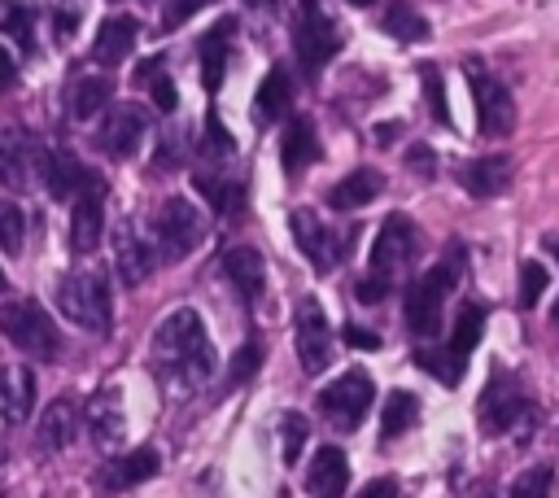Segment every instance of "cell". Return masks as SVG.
<instances>
[{"label":"cell","mask_w":559,"mask_h":498,"mask_svg":"<svg viewBox=\"0 0 559 498\" xmlns=\"http://www.w3.org/2000/svg\"><path fill=\"white\" fill-rule=\"evenodd\" d=\"M0 332H4L9 345H17V349L31 354V358H52V354L61 349V336H57L48 310H44L39 301H31V297L9 301V306L0 310Z\"/></svg>","instance_id":"obj_3"},{"label":"cell","mask_w":559,"mask_h":498,"mask_svg":"<svg viewBox=\"0 0 559 498\" xmlns=\"http://www.w3.org/2000/svg\"><path fill=\"white\" fill-rule=\"evenodd\" d=\"M39 162H44V153H35L22 131H4V135H0V179H4V183L22 188Z\"/></svg>","instance_id":"obj_23"},{"label":"cell","mask_w":559,"mask_h":498,"mask_svg":"<svg viewBox=\"0 0 559 498\" xmlns=\"http://www.w3.org/2000/svg\"><path fill=\"white\" fill-rule=\"evenodd\" d=\"M454 280H459V258H445V262H437L432 271H424L411 284V293H406V328L415 336H432L441 328V301L454 288Z\"/></svg>","instance_id":"obj_4"},{"label":"cell","mask_w":559,"mask_h":498,"mask_svg":"<svg viewBox=\"0 0 559 498\" xmlns=\"http://www.w3.org/2000/svg\"><path fill=\"white\" fill-rule=\"evenodd\" d=\"M223 275L236 284V293H240L245 301H253V297L262 293V284H266L262 253H258L253 245H236V249H227V253H223Z\"/></svg>","instance_id":"obj_20"},{"label":"cell","mask_w":559,"mask_h":498,"mask_svg":"<svg viewBox=\"0 0 559 498\" xmlns=\"http://www.w3.org/2000/svg\"><path fill=\"white\" fill-rule=\"evenodd\" d=\"M354 293H358V301H380V297L389 293V275H376V271H371L367 280H358Z\"/></svg>","instance_id":"obj_47"},{"label":"cell","mask_w":559,"mask_h":498,"mask_svg":"<svg viewBox=\"0 0 559 498\" xmlns=\"http://www.w3.org/2000/svg\"><path fill=\"white\" fill-rule=\"evenodd\" d=\"M384 31L393 35V39H424L428 35V22L419 17V9H411L406 0H393L389 9H384Z\"/></svg>","instance_id":"obj_34"},{"label":"cell","mask_w":559,"mask_h":498,"mask_svg":"<svg viewBox=\"0 0 559 498\" xmlns=\"http://www.w3.org/2000/svg\"><path fill=\"white\" fill-rule=\"evenodd\" d=\"M542 293H546V271H542V262H524V266H520V306H524V310L537 306Z\"/></svg>","instance_id":"obj_42"},{"label":"cell","mask_w":559,"mask_h":498,"mask_svg":"<svg viewBox=\"0 0 559 498\" xmlns=\"http://www.w3.org/2000/svg\"><path fill=\"white\" fill-rule=\"evenodd\" d=\"M74 22H79V13H74V4H61V9H57V35L66 39V35L74 31Z\"/></svg>","instance_id":"obj_51"},{"label":"cell","mask_w":559,"mask_h":498,"mask_svg":"<svg viewBox=\"0 0 559 498\" xmlns=\"http://www.w3.org/2000/svg\"><path fill=\"white\" fill-rule=\"evenodd\" d=\"M201 232H205V223H201L197 205L183 201V197H166V201L157 205V214H153V240H157L153 249H157L162 258H170V262L188 258V253L201 245Z\"/></svg>","instance_id":"obj_5"},{"label":"cell","mask_w":559,"mask_h":498,"mask_svg":"<svg viewBox=\"0 0 559 498\" xmlns=\"http://www.w3.org/2000/svg\"><path fill=\"white\" fill-rule=\"evenodd\" d=\"M87 432L96 446H118L122 432H127V419H122V398L118 389H100L92 402H87Z\"/></svg>","instance_id":"obj_17"},{"label":"cell","mask_w":559,"mask_h":498,"mask_svg":"<svg viewBox=\"0 0 559 498\" xmlns=\"http://www.w3.org/2000/svg\"><path fill=\"white\" fill-rule=\"evenodd\" d=\"M109 96H114L109 74H79V79L70 83V92H66V100H70V118H92V114H100Z\"/></svg>","instance_id":"obj_28"},{"label":"cell","mask_w":559,"mask_h":498,"mask_svg":"<svg viewBox=\"0 0 559 498\" xmlns=\"http://www.w3.org/2000/svg\"><path fill=\"white\" fill-rule=\"evenodd\" d=\"M415 249H419V232H415V223H411L406 214H389L384 227L376 232V245H371V271H376V275H389L393 266L411 262Z\"/></svg>","instance_id":"obj_9"},{"label":"cell","mask_w":559,"mask_h":498,"mask_svg":"<svg viewBox=\"0 0 559 498\" xmlns=\"http://www.w3.org/2000/svg\"><path fill=\"white\" fill-rule=\"evenodd\" d=\"M345 481H349L345 454H341L336 446H319L314 459H310V472H306V489H310L314 498H341Z\"/></svg>","instance_id":"obj_19"},{"label":"cell","mask_w":559,"mask_h":498,"mask_svg":"<svg viewBox=\"0 0 559 498\" xmlns=\"http://www.w3.org/2000/svg\"><path fill=\"white\" fill-rule=\"evenodd\" d=\"M258 363H262V345H258V341H245V345L236 349L231 367H227V384H245V380L258 371Z\"/></svg>","instance_id":"obj_41"},{"label":"cell","mask_w":559,"mask_h":498,"mask_svg":"<svg viewBox=\"0 0 559 498\" xmlns=\"http://www.w3.org/2000/svg\"><path fill=\"white\" fill-rule=\"evenodd\" d=\"M380 188H384L380 170H367V166H362V170H349V175L328 192V205H332V210H358V205L376 201Z\"/></svg>","instance_id":"obj_27"},{"label":"cell","mask_w":559,"mask_h":498,"mask_svg":"<svg viewBox=\"0 0 559 498\" xmlns=\"http://www.w3.org/2000/svg\"><path fill=\"white\" fill-rule=\"evenodd\" d=\"M31 31H35V9L26 0H0V35L17 39L26 48L31 44Z\"/></svg>","instance_id":"obj_35"},{"label":"cell","mask_w":559,"mask_h":498,"mask_svg":"<svg viewBox=\"0 0 559 498\" xmlns=\"http://www.w3.org/2000/svg\"><path fill=\"white\" fill-rule=\"evenodd\" d=\"M371 398H376V389H371V376L354 367V371L336 376V380H332V384L319 393V406H323V415H328L332 424H341V428H354V424L367 415Z\"/></svg>","instance_id":"obj_7"},{"label":"cell","mask_w":559,"mask_h":498,"mask_svg":"<svg viewBox=\"0 0 559 498\" xmlns=\"http://www.w3.org/2000/svg\"><path fill=\"white\" fill-rule=\"evenodd\" d=\"M249 4H275V0H249Z\"/></svg>","instance_id":"obj_55"},{"label":"cell","mask_w":559,"mask_h":498,"mask_svg":"<svg viewBox=\"0 0 559 498\" xmlns=\"http://www.w3.org/2000/svg\"><path fill=\"white\" fill-rule=\"evenodd\" d=\"M550 319H555V323H559V301H555V310H550Z\"/></svg>","instance_id":"obj_54"},{"label":"cell","mask_w":559,"mask_h":498,"mask_svg":"<svg viewBox=\"0 0 559 498\" xmlns=\"http://www.w3.org/2000/svg\"><path fill=\"white\" fill-rule=\"evenodd\" d=\"M297 358H301V367L310 376L323 371L328 358H332V328H328L319 301H301L297 306Z\"/></svg>","instance_id":"obj_11"},{"label":"cell","mask_w":559,"mask_h":498,"mask_svg":"<svg viewBox=\"0 0 559 498\" xmlns=\"http://www.w3.org/2000/svg\"><path fill=\"white\" fill-rule=\"evenodd\" d=\"M467 83H472V100H476V122H480V131H485V135H507V131L515 127V100H511V92H507L493 74L476 70V61L467 66Z\"/></svg>","instance_id":"obj_8"},{"label":"cell","mask_w":559,"mask_h":498,"mask_svg":"<svg viewBox=\"0 0 559 498\" xmlns=\"http://www.w3.org/2000/svg\"><path fill=\"white\" fill-rule=\"evenodd\" d=\"M293 48H297V61L314 74L328 66V57L341 48V35L332 26V17L319 9V0H301V13L293 22Z\"/></svg>","instance_id":"obj_6"},{"label":"cell","mask_w":559,"mask_h":498,"mask_svg":"<svg viewBox=\"0 0 559 498\" xmlns=\"http://www.w3.org/2000/svg\"><path fill=\"white\" fill-rule=\"evenodd\" d=\"M74 432H79V406H74L70 398H57V402L39 415L35 441H39L44 454H57V450H66V446L74 441Z\"/></svg>","instance_id":"obj_18"},{"label":"cell","mask_w":559,"mask_h":498,"mask_svg":"<svg viewBox=\"0 0 559 498\" xmlns=\"http://www.w3.org/2000/svg\"><path fill=\"white\" fill-rule=\"evenodd\" d=\"M253 100H258V105H253L258 118H262V122H275V118L288 109V100H293V79H288V70H280V66L266 70L262 83H258V96H253Z\"/></svg>","instance_id":"obj_29"},{"label":"cell","mask_w":559,"mask_h":498,"mask_svg":"<svg viewBox=\"0 0 559 498\" xmlns=\"http://www.w3.org/2000/svg\"><path fill=\"white\" fill-rule=\"evenodd\" d=\"M546 249H550V253L559 258V236H555V240H546Z\"/></svg>","instance_id":"obj_53"},{"label":"cell","mask_w":559,"mask_h":498,"mask_svg":"<svg viewBox=\"0 0 559 498\" xmlns=\"http://www.w3.org/2000/svg\"><path fill=\"white\" fill-rule=\"evenodd\" d=\"M236 144H231V135H227V127L218 122V114H210L205 118V153H231Z\"/></svg>","instance_id":"obj_45"},{"label":"cell","mask_w":559,"mask_h":498,"mask_svg":"<svg viewBox=\"0 0 559 498\" xmlns=\"http://www.w3.org/2000/svg\"><path fill=\"white\" fill-rule=\"evenodd\" d=\"M201 4H210V0H170V4H166V13H162V26H166V31L183 26Z\"/></svg>","instance_id":"obj_46"},{"label":"cell","mask_w":559,"mask_h":498,"mask_svg":"<svg viewBox=\"0 0 559 498\" xmlns=\"http://www.w3.org/2000/svg\"><path fill=\"white\" fill-rule=\"evenodd\" d=\"M419 419V402L406 389H393L384 398V415H380V437H402L411 424Z\"/></svg>","instance_id":"obj_31"},{"label":"cell","mask_w":559,"mask_h":498,"mask_svg":"<svg viewBox=\"0 0 559 498\" xmlns=\"http://www.w3.org/2000/svg\"><path fill=\"white\" fill-rule=\"evenodd\" d=\"M293 236H297V249L314 262V266H332L336 249H332V232L323 227V218L314 210H293Z\"/></svg>","instance_id":"obj_21"},{"label":"cell","mask_w":559,"mask_h":498,"mask_svg":"<svg viewBox=\"0 0 559 498\" xmlns=\"http://www.w3.org/2000/svg\"><path fill=\"white\" fill-rule=\"evenodd\" d=\"M135 83H144V87H148V96H153V105H157L162 114H170V109L179 105V92H175V83H170V74L162 70V61H157V57H148V61L135 70Z\"/></svg>","instance_id":"obj_32"},{"label":"cell","mask_w":559,"mask_h":498,"mask_svg":"<svg viewBox=\"0 0 559 498\" xmlns=\"http://www.w3.org/2000/svg\"><path fill=\"white\" fill-rule=\"evenodd\" d=\"M153 358H157V367H162L166 376H175V380H183V384L210 380V371H214V345H210V336H205L201 315L188 310V306L170 310V315L157 323V332H153Z\"/></svg>","instance_id":"obj_1"},{"label":"cell","mask_w":559,"mask_h":498,"mask_svg":"<svg viewBox=\"0 0 559 498\" xmlns=\"http://www.w3.org/2000/svg\"><path fill=\"white\" fill-rule=\"evenodd\" d=\"M57 306H61V315L70 323H79L87 332H109L114 310H109V280H105V271H92V266L87 271H70L61 280V288H57Z\"/></svg>","instance_id":"obj_2"},{"label":"cell","mask_w":559,"mask_h":498,"mask_svg":"<svg viewBox=\"0 0 559 498\" xmlns=\"http://www.w3.org/2000/svg\"><path fill=\"white\" fill-rule=\"evenodd\" d=\"M393 135H397V122H380V127H376V140H380V144H389Z\"/></svg>","instance_id":"obj_52"},{"label":"cell","mask_w":559,"mask_h":498,"mask_svg":"<svg viewBox=\"0 0 559 498\" xmlns=\"http://www.w3.org/2000/svg\"><path fill=\"white\" fill-rule=\"evenodd\" d=\"M22 236H26V214H22V205L0 201V249H4V253H17V249H22Z\"/></svg>","instance_id":"obj_37"},{"label":"cell","mask_w":559,"mask_h":498,"mask_svg":"<svg viewBox=\"0 0 559 498\" xmlns=\"http://www.w3.org/2000/svg\"><path fill=\"white\" fill-rule=\"evenodd\" d=\"M140 135H144V114L135 105H114L100 122V135L96 144L109 153V157H131L140 149Z\"/></svg>","instance_id":"obj_13"},{"label":"cell","mask_w":559,"mask_h":498,"mask_svg":"<svg viewBox=\"0 0 559 498\" xmlns=\"http://www.w3.org/2000/svg\"><path fill=\"white\" fill-rule=\"evenodd\" d=\"M480 328H485L480 306H463L459 319H454V332H450V345H445V349H450L459 363H467V354H472L476 341H480Z\"/></svg>","instance_id":"obj_33"},{"label":"cell","mask_w":559,"mask_h":498,"mask_svg":"<svg viewBox=\"0 0 559 498\" xmlns=\"http://www.w3.org/2000/svg\"><path fill=\"white\" fill-rule=\"evenodd\" d=\"M114 266H118V280H122L127 288L144 284V280L153 275V266H157V249H153V240H144L131 223H122L118 236H114Z\"/></svg>","instance_id":"obj_12"},{"label":"cell","mask_w":559,"mask_h":498,"mask_svg":"<svg viewBox=\"0 0 559 498\" xmlns=\"http://www.w3.org/2000/svg\"><path fill=\"white\" fill-rule=\"evenodd\" d=\"M419 79H424V92H428V109H432V118H437V122H450V105H445L441 74H437L432 66H424V70H419Z\"/></svg>","instance_id":"obj_43"},{"label":"cell","mask_w":559,"mask_h":498,"mask_svg":"<svg viewBox=\"0 0 559 498\" xmlns=\"http://www.w3.org/2000/svg\"><path fill=\"white\" fill-rule=\"evenodd\" d=\"M105 232V188L96 179H87L74 197V214H70V249L74 253H92L100 245Z\"/></svg>","instance_id":"obj_10"},{"label":"cell","mask_w":559,"mask_h":498,"mask_svg":"<svg viewBox=\"0 0 559 498\" xmlns=\"http://www.w3.org/2000/svg\"><path fill=\"white\" fill-rule=\"evenodd\" d=\"M515 170H511V157L507 153H493V157H476L459 170V183L476 197V201H489V197H502L511 188Z\"/></svg>","instance_id":"obj_14"},{"label":"cell","mask_w":559,"mask_h":498,"mask_svg":"<svg viewBox=\"0 0 559 498\" xmlns=\"http://www.w3.org/2000/svg\"><path fill=\"white\" fill-rule=\"evenodd\" d=\"M280 437H284V463H297V454H301V446H306V437H310L306 415L284 411V415H280Z\"/></svg>","instance_id":"obj_38"},{"label":"cell","mask_w":559,"mask_h":498,"mask_svg":"<svg viewBox=\"0 0 559 498\" xmlns=\"http://www.w3.org/2000/svg\"><path fill=\"white\" fill-rule=\"evenodd\" d=\"M349 4H371V0H349Z\"/></svg>","instance_id":"obj_56"},{"label":"cell","mask_w":559,"mask_h":498,"mask_svg":"<svg viewBox=\"0 0 559 498\" xmlns=\"http://www.w3.org/2000/svg\"><path fill=\"white\" fill-rule=\"evenodd\" d=\"M192 183H197V192H201L218 214H231V210L240 205V197H245L240 183H227V179H218V175H197Z\"/></svg>","instance_id":"obj_36"},{"label":"cell","mask_w":559,"mask_h":498,"mask_svg":"<svg viewBox=\"0 0 559 498\" xmlns=\"http://www.w3.org/2000/svg\"><path fill=\"white\" fill-rule=\"evenodd\" d=\"M153 472H157V450L140 446V450H131V454L114 459V463L100 472V485H105V489H131V485L148 481Z\"/></svg>","instance_id":"obj_25"},{"label":"cell","mask_w":559,"mask_h":498,"mask_svg":"<svg viewBox=\"0 0 559 498\" xmlns=\"http://www.w3.org/2000/svg\"><path fill=\"white\" fill-rule=\"evenodd\" d=\"M0 293H4V271H0Z\"/></svg>","instance_id":"obj_57"},{"label":"cell","mask_w":559,"mask_h":498,"mask_svg":"<svg viewBox=\"0 0 559 498\" xmlns=\"http://www.w3.org/2000/svg\"><path fill=\"white\" fill-rule=\"evenodd\" d=\"M520 415H524V393L511 380H493L480 393V428L485 432H507Z\"/></svg>","instance_id":"obj_15"},{"label":"cell","mask_w":559,"mask_h":498,"mask_svg":"<svg viewBox=\"0 0 559 498\" xmlns=\"http://www.w3.org/2000/svg\"><path fill=\"white\" fill-rule=\"evenodd\" d=\"M280 157H284V170H288V175H297L301 166H310V162L319 157V140H314V127H310L306 118H297V122L288 127V135H284V144H280Z\"/></svg>","instance_id":"obj_30"},{"label":"cell","mask_w":559,"mask_h":498,"mask_svg":"<svg viewBox=\"0 0 559 498\" xmlns=\"http://www.w3.org/2000/svg\"><path fill=\"white\" fill-rule=\"evenodd\" d=\"M345 341L358 345V349H376V345H380V336H376L371 328H358V323H345Z\"/></svg>","instance_id":"obj_49"},{"label":"cell","mask_w":559,"mask_h":498,"mask_svg":"<svg viewBox=\"0 0 559 498\" xmlns=\"http://www.w3.org/2000/svg\"><path fill=\"white\" fill-rule=\"evenodd\" d=\"M354 498H397V481H393V476H376V481H367Z\"/></svg>","instance_id":"obj_48"},{"label":"cell","mask_w":559,"mask_h":498,"mask_svg":"<svg viewBox=\"0 0 559 498\" xmlns=\"http://www.w3.org/2000/svg\"><path fill=\"white\" fill-rule=\"evenodd\" d=\"M406 166H411V175L432 179V175H437V170H432V166H437V153H432L428 144H411V149H406Z\"/></svg>","instance_id":"obj_44"},{"label":"cell","mask_w":559,"mask_h":498,"mask_svg":"<svg viewBox=\"0 0 559 498\" xmlns=\"http://www.w3.org/2000/svg\"><path fill=\"white\" fill-rule=\"evenodd\" d=\"M231 35H236V22H231V17H223V22H214V26H210V35L201 39V83H205L210 92L223 83Z\"/></svg>","instance_id":"obj_24"},{"label":"cell","mask_w":559,"mask_h":498,"mask_svg":"<svg viewBox=\"0 0 559 498\" xmlns=\"http://www.w3.org/2000/svg\"><path fill=\"white\" fill-rule=\"evenodd\" d=\"M415 363H419V367H428V371H432L441 384H459V376H463V363H459L450 349H445V354H432V349H415Z\"/></svg>","instance_id":"obj_39"},{"label":"cell","mask_w":559,"mask_h":498,"mask_svg":"<svg viewBox=\"0 0 559 498\" xmlns=\"http://www.w3.org/2000/svg\"><path fill=\"white\" fill-rule=\"evenodd\" d=\"M13 83H17V61H13V57L0 48V96H4Z\"/></svg>","instance_id":"obj_50"},{"label":"cell","mask_w":559,"mask_h":498,"mask_svg":"<svg viewBox=\"0 0 559 498\" xmlns=\"http://www.w3.org/2000/svg\"><path fill=\"white\" fill-rule=\"evenodd\" d=\"M135 35H140V22L135 17H127V13L105 17L100 31H96V39H92V61L96 66H118L135 48Z\"/></svg>","instance_id":"obj_16"},{"label":"cell","mask_w":559,"mask_h":498,"mask_svg":"<svg viewBox=\"0 0 559 498\" xmlns=\"http://www.w3.org/2000/svg\"><path fill=\"white\" fill-rule=\"evenodd\" d=\"M44 183H48V192L52 197H74L83 183H87V170L79 166V157L74 153H66V149H52V153H44Z\"/></svg>","instance_id":"obj_26"},{"label":"cell","mask_w":559,"mask_h":498,"mask_svg":"<svg viewBox=\"0 0 559 498\" xmlns=\"http://www.w3.org/2000/svg\"><path fill=\"white\" fill-rule=\"evenodd\" d=\"M550 467H528L511 481V498H550Z\"/></svg>","instance_id":"obj_40"},{"label":"cell","mask_w":559,"mask_h":498,"mask_svg":"<svg viewBox=\"0 0 559 498\" xmlns=\"http://www.w3.org/2000/svg\"><path fill=\"white\" fill-rule=\"evenodd\" d=\"M35 406V376L26 367H0V415L9 424L26 419Z\"/></svg>","instance_id":"obj_22"}]
</instances>
